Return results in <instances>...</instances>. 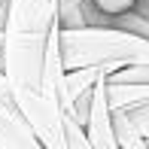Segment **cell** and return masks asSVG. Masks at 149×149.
Masks as SVG:
<instances>
[{"label": "cell", "mask_w": 149, "mask_h": 149, "mask_svg": "<svg viewBox=\"0 0 149 149\" xmlns=\"http://www.w3.org/2000/svg\"><path fill=\"white\" fill-rule=\"evenodd\" d=\"M107 97L110 110H134L140 104H149V67H122L107 76Z\"/></svg>", "instance_id": "obj_3"}, {"label": "cell", "mask_w": 149, "mask_h": 149, "mask_svg": "<svg viewBox=\"0 0 149 149\" xmlns=\"http://www.w3.org/2000/svg\"><path fill=\"white\" fill-rule=\"evenodd\" d=\"M88 0H58V24L61 28H88Z\"/></svg>", "instance_id": "obj_8"}, {"label": "cell", "mask_w": 149, "mask_h": 149, "mask_svg": "<svg viewBox=\"0 0 149 149\" xmlns=\"http://www.w3.org/2000/svg\"><path fill=\"white\" fill-rule=\"evenodd\" d=\"M58 24V0H9L3 28V73L43 149H67L64 110L46 91V49Z\"/></svg>", "instance_id": "obj_1"}, {"label": "cell", "mask_w": 149, "mask_h": 149, "mask_svg": "<svg viewBox=\"0 0 149 149\" xmlns=\"http://www.w3.org/2000/svg\"><path fill=\"white\" fill-rule=\"evenodd\" d=\"M0 70H3V31H0Z\"/></svg>", "instance_id": "obj_12"}, {"label": "cell", "mask_w": 149, "mask_h": 149, "mask_svg": "<svg viewBox=\"0 0 149 149\" xmlns=\"http://www.w3.org/2000/svg\"><path fill=\"white\" fill-rule=\"evenodd\" d=\"M64 140H67V149H91L85 125H79L76 116H70V113H64Z\"/></svg>", "instance_id": "obj_9"}, {"label": "cell", "mask_w": 149, "mask_h": 149, "mask_svg": "<svg viewBox=\"0 0 149 149\" xmlns=\"http://www.w3.org/2000/svg\"><path fill=\"white\" fill-rule=\"evenodd\" d=\"M0 149H43L15 104L0 100Z\"/></svg>", "instance_id": "obj_5"}, {"label": "cell", "mask_w": 149, "mask_h": 149, "mask_svg": "<svg viewBox=\"0 0 149 149\" xmlns=\"http://www.w3.org/2000/svg\"><path fill=\"white\" fill-rule=\"evenodd\" d=\"M122 113H128V119L134 122V128L149 140V104H140V107H134V110H122Z\"/></svg>", "instance_id": "obj_10"}, {"label": "cell", "mask_w": 149, "mask_h": 149, "mask_svg": "<svg viewBox=\"0 0 149 149\" xmlns=\"http://www.w3.org/2000/svg\"><path fill=\"white\" fill-rule=\"evenodd\" d=\"M61 64L67 73L82 67H149V40L113 24L61 28Z\"/></svg>", "instance_id": "obj_2"}, {"label": "cell", "mask_w": 149, "mask_h": 149, "mask_svg": "<svg viewBox=\"0 0 149 149\" xmlns=\"http://www.w3.org/2000/svg\"><path fill=\"white\" fill-rule=\"evenodd\" d=\"M85 134L91 140V149H119L116 131H113V110H110V97H107V79H100L91 91Z\"/></svg>", "instance_id": "obj_4"}, {"label": "cell", "mask_w": 149, "mask_h": 149, "mask_svg": "<svg viewBox=\"0 0 149 149\" xmlns=\"http://www.w3.org/2000/svg\"><path fill=\"white\" fill-rule=\"evenodd\" d=\"M140 0H88V9H85V18H88V28H100V24H113L116 18L128 15L131 9H137Z\"/></svg>", "instance_id": "obj_6"}, {"label": "cell", "mask_w": 149, "mask_h": 149, "mask_svg": "<svg viewBox=\"0 0 149 149\" xmlns=\"http://www.w3.org/2000/svg\"><path fill=\"white\" fill-rule=\"evenodd\" d=\"M113 131H116L119 149H149V140L134 128L128 113H113Z\"/></svg>", "instance_id": "obj_7"}, {"label": "cell", "mask_w": 149, "mask_h": 149, "mask_svg": "<svg viewBox=\"0 0 149 149\" xmlns=\"http://www.w3.org/2000/svg\"><path fill=\"white\" fill-rule=\"evenodd\" d=\"M0 100H9L12 104V91H9V82H6V73L0 70Z\"/></svg>", "instance_id": "obj_11"}]
</instances>
